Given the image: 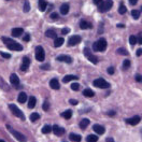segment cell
<instances>
[{
	"mask_svg": "<svg viewBox=\"0 0 142 142\" xmlns=\"http://www.w3.org/2000/svg\"><path fill=\"white\" fill-rule=\"evenodd\" d=\"M1 40H2V42L8 46V49H10V50H12V51H22V50H23V46H22L19 43L15 42L14 40H12V39H10V38H8V37H2Z\"/></svg>",
	"mask_w": 142,
	"mask_h": 142,
	"instance_id": "1",
	"label": "cell"
},
{
	"mask_svg": "<svg viewBox=\"0 0 142 142\" xmlns=\"http://www.w3.org/2000/svg\"><path fill=\"white\" fill-rule=\"evenodd\" d=\"M106 41L104 38H100L98 41H96L93 44V50L95 52H103L106 49Z\"/></svg>",
	"mask_w": 142,
	"mask_h": 142,
	"instance_id": "2",
	"label": "cell"
},
{
	"mask_svg": "<svg viewBox=\"0 0 142 142\" xmlns=\"http://www.w3.org/2000/svg\"><path fill=\"white\" fill-rule=\"evenodd\" d=\"M9 109L11 110V112L13 113L16 117H18V118H21L22 121H25V115H24V113L17 108V106L15 105V104H13V103H10L9 104Z\"/></svg>",
	"mask_w": 142,
	"mask_h": 142,
	"instance_id": "3",
	"label": "cell"
},
{
	"mask_svg": "<svg viewBox=\"0 0 142 142\" xmlns=\"http://www.w3.org/2000/svg\"><path fill=\"white\" fill-rule=\"evenodd\" d=\"M84 55H85V57L88 59V60L90 63H93L94 65H97L98 64V62H99L98 57L96 55L92 54V52H90V50L88 49V47H85V49H84Z\"/></svg>",
	"mask_w": 142,
	"mask_h": 142,
	"instance_id": "4",
	"label": "cell"
},
{
	"mask_svg": "<svg viewBox=\"0 0 142 142\" xmlns=\"http://www.w3.org/2000/svg\"><path fill=\"white\" fill-rule=\"evenodd\" d=\"M34 55H36V59H37L38 62H44V59H45V52H44L42 46L39 45V46L36 47Z\"/></svg>",
	"mask_w": 142,
	"mask_h": 142,
	"instance_id": "5",
	"label": "cell"
},
{
	"mask_svg": "<svg viewBox=\"0 0 142 142\" xmlns=\"http://www.w3.org/2000/svg\"><path fill=\"white\" fill-rule=\"evenodd\" d=\"M93 84H94V86H96L98 88H108V87H110V84L104 79H102V78L96 79V80L93 82Z\"/></svg>",
	"mask_w": 142,
	"mask_h": 142,
	"instance_id": "6",
	"label": "cell"
},
{
	"mask_svg": "<svg viewBox=\"0 0 142 142\" xmlns=\"http://www.w3.org/2000/svg\"><path fill=\"white\" fill-rule=\"evenodd\" d=\"M112 6H113V1H112V0H106V1H103V2L98 7V11L101 12V13H103V12L110 10V9L112 8Z\"/></svg>",
	"mask_w": 142,
	"mask_h": 142,
	"instance_id": "7",
	"label": "cell"
},
{
	"mask_svg": "<svg viewBox=\"0 0 142 142\" xmlns=\"http://www.w3.org/2000/svg\"><path fill=\"white\" fill-rule=\"evenodd\" d=\"M81 41H82V38L80 37V36L75 34V36H72V37H70V39H69V41H68V45H69V46H73V45L79 44Z\"/></svg>",
	"mask_w": 142,
	"mask_h": 142,
	"instance_id": "8",
	"label": "cell"
},
{
	"mask_svg": "<svg viewBox=\"0 0 142 142\" xmlns=\"http://www.w3.org/2000/svg\"><path fill=\"white\" fill-rule=\"evenodd\" d=\"M29 66H30V59H29L27 56H24V58H23V63H22V65H21V70L25 72V71L28 70Z\"/></svg>",
	"mask_w": 142,
	"mask_h": 142,
	"instance_id": "9",
	"label": "cell"
},
{
	"mask_svg": "<svg viewBox=\"0 0 142 142\" xmlns=\"http://www.w3.org/2000/svg\"><path fill=\"white\" fill-rule=\"evenodd\" d=\"M140 116H138V115H135V116H133V117H129V118H127V120H125V122L127 123V124H129V125H133V126H135V125H138L139 123H140Z\"/></svg>",
	"mask_w": 142,
	"mask_h": 142,
	"instance_id": "10",
	"label": "cell"
},
{
	"mask_svg": "<svg viewBox=\"0 0 142 142\" xmlns=\"http://www.w3.org/2000/svg\"><path fill=\"white\" fill-rule=\"evenodd\" d=\"M11 134L13 135L16 138V140H18L19 142H26V137L24 135H22L19 131H16V130H14V129H11Z\"/></svg>",
	"mask_w": 142,
	"mask_h": 142,
	"instance_id": "11",
	"label": "cell"
},
{
	"mask_svg": "<svg viewBox=\"0 0 142 142\" xmlns=\"http://www.w3.org/2000/svg\"><path fill=\"white\" fill-rule=\"evenodd\" d=\"M10 82L13 86H16V87L19 86V79H18L17 74H15V73H12L10 75Z\"/></svg>",
	"mask_w": 142,
	"mask_h": 142,
	"instance_id": "12",
	"label": "cell"
},
{
	"mask_svg": "<svg viewBox=\"0 0 142 142\" xmlns=\"http://www.w3.org/2000/svg\"><path fill=\"white\" fill-rule=\"evenodd\" d=\"M53 133H54L56 136L60 137V136H63V135L66 133V130H65V128H62V127H59V126H57V125H54V126H53Z\"/></svg>",
	"mask_w": 142,
	"mask_h": 142,
	"instance_id": "13",
	"label": "cell"
},
{
	"mask_svg": "<svg viewBox=\"0 0 142 142\" xmlns=\"http://www.w3.org/2000/svg\"><path fill=\"white\" fill-rule=\"evenodd\" d=\"M80 28L81 29H83V30H86V29H90L92 27H93V25L90 23H88L87 21H85V19H81L80 21Z\"/></svg>",
	"mask_w": 142,
	"mask_h": 142,
	"instance_id": "14",
	"label": "cell"
},
{
	"mask_svg": "<svg viewBox=\"0 0 142 142\" xmlns=\"http://www.w3.org/2000/svg\"><path fill=\"white\" fill-rule=\"evenodd\" d=\"M56 59L58 62H63V63H67V64L72 63V58H71L70 56H68V55H59Z\"/></svg>",
	"mask_w": 142,
	"mask_h": 142,
	"instance_id": "15",
	"label": "cell"
},
{
	"mask_svg": "<svg viewBox=\"0 0 142 142\" xmlns=\"http://www.w3.org/2000/svg\"><path fill=\"white\" fill-rule=\"evenodd\" d=\"M93 129H94V131L96 133V134H98V135H103V134H104V131H105L104 127H103V126H101V125H98V124L94 125V126H93Z\"/></svg>",
	"mask_w": 142,
	"mask_h": 142,
	"instance_id": "16",
	"label": "cell"
},
{
	"mask_svg": "<svg viewBox=\"0 0 142 142\" xmlns=\"http://www.w3.org/2000/svg\"><path fill=\"white\" fill-rule=\"evenodd\" d=\"M23 32H24V29L21 28V27L13 28V29H12V31H11V33H12V36H13V37H21Z\"/></svg>",
	"mask_w": 142,
	"mask_h": 142,
	"instance_id": "17",
	"label": "cell"
},
{
	"mask_svg": "<svg viewBox=\"0 0 142 142\" xmlns=\"http://www.w3.org/2000/svg\"><path fill=\"white\" fill-rule=\"evenodd\" d=\"M50 86L53 88V89H59L60 85H59V82L57 79H52L50 81Z\"/></svg>",
	"mask_w": 142,
	"mask_h": 142,
	"instance_id": "18",
	"label": "cell"
},
{
	"mask_svg": "<svg viewBox=\"0 0 142 142\" xmlns=\"http://www.w3.org/2000/svg\"><path fill=\"white\" fill-rule=\"evenodd\" d=\"M59 11H60V14H63V15L68 14V12H69V4L68 3H63L60 6V9H59Z\"/></svg>",
	"mask_w": 142,
	"mask_h": 142,
	"instance_id": "19",
	"label": "cell"
},
{
	"mask_svg": "<svg viewBox=\"0 0 142 142\" xmlns=\"http://www.w3.org/2000/svg\"><path fill=\"white\" fill-rule=\"evenodd\" d=\"M45 36L46 37H49V38H52V39H56L57 38V33L54 29H49V30H46L45 31Z\"/></svg>",
	"mask_w": 142,
	"mask_h": 142,
	"instance_id": "20",
	"label": "cell"
},
{
	"mask_svg": "<svg viewBox=\"0 0 142 142\" xmlns=\"http://www.w3.org/2000/svg\"><path fill=\"white\" fill-rule=\"evenodd\" d=\"M0 88L3 89V90H6V92H9V90H10V86L4 82V80H3L1 77H0Z\"/></svg>",
	"mask_w": 142,
	"mask_h": 142,
	"instance_id": "21",
	"label": "cell"
},
{
	"mask_svg": "<svg viewBox=\"0 0 142 142\" xmlns=\"http://www.w3.org/2000/svg\"><path fill=\"white\" fill-rule=\"evenodd\" d=\"M64 41H65V39H64L63 37H57V38L55 39V41H54V46H55V47L62 46V45L64 44Z\"/></svg>",
	"mask_w": 142,
	"mask_h": 142,
	"instance_id": "22",
	"label": "cell"
},
{
	"mask_svg": "<svg viewBox=\"0 0 142 142\" xmlns=\"http://www.w3.org/2000/svg\"><path fill=\"white\" fill-rule=\"evenodd\" d=\"M38 4H39V9L41 12H44L46 7H47V2L45 0H38Z\"/></svg>",
	"mask_w": 142,
	"mask_h": 142,
	"instance_id": "23",
	"label": "cell"
},
{
	"mask_svg": "<svg viewBox=\"0 0 142 142\" xmlns=\"http://www.w3.org/2000/svg\"><path fill=\"white\" fill-rule=\"evenodd\" d=\"M69 139L72 140L73 142H80L82 140V137L80 135H77V134H70L69 135Z\"/></svg>",
	"mask_w": 142,
	"mask_h": 142,
	"instance_id": "24",
	"label": "cell"
},
{
	"mask_svg": "<svg viewBox=\"0 0 142 142\" xmlns=\"http://www.w3.org/2000/svg\"><path fill=\"white\" fill-rule=\"evenodd\" d=\"M36 102H37V99H36L34 96H30L29 101H28V108L29 109H33L36 106Z\"/></svg>",
	"mask_w": 142,
	"mask_h": 142,
	"instance_id": "25",
	"label": "cell"
},
{
	"mask_svg": "<svg viewBox=\"0 0 142 142\" xmlns=\"http://www.w3.org/2000/svg\"><path fill=\"white\" fill-rule=\"evenodd\" d=\"M83 95H84L85 97L90 98V97H94V96H95V93H94L90 88H85L84 90H83Z\"/></svg>",
	"mask_w": 142,
	"mask_h": 142,
	"instance_id": "26",
	"label": "cell"
},
{
	"mask_svg": "<svg viewBox=\"0 0 142 142\" xmlns=\"http://www.w3.org/2000/svg\"><path fill=\"white\" fill-rule=\"evenodd\" d=\"M72 80H78V77H77V75H72V74L65 75L64 79H63V82H64V83H69L70 81H72Z\"/></svg>",
	"mask_w": 142,
	"mask_h": 142,
	"instance_id": "27",
	"label": "cell"
},
{
	"mask_svg": "<svg viewBox=\"0 0 142 142\" xmlns=\"http://www.w3.org/2000/svg\"><path fill=\"white\" fill-rule=\"evenodd\" d=\"M17 100H18V102H21V103H24V102H25V101L27 100V95H26V93H24V92L19 93Z\"/></svg>",
	"mask_w": 142,
	"mask_h": 142,
	"instance_id": "28",
	"label": "cell"
},
{
	"mask_svg": "<svg viewBox=\"0 0 142 142\" xmlns=\"http://www.w3.org/2000/svg\"><path fill=\"white\" fill-rule=\"evenodd\" d=\"M89 120H87V118H83V120L80 122V128H82V129H85L88 125H89Z\"/></svg>",
	"mask_w": 142,
	"mask_h": 142,
	"instance_id": "29",
	"label": "cell"
},
{
	"mask_svg": "<svg viewBox=\"0 0 142 142\" xmlns=\"http://www.w3.org/2000/svg\"><path fill=\"white\" fill-rule=\"evenodd\" d=\"M62 116L65 118V120H69V118H71V116H72V111L71 110H67L65 112L62 113Z\"/></svg>",
	"mask_w": 142,
	"mask_h": 142,
	"instance_id": "30",
	"label": "cell"
},
{
	"mask_svg": "<svg viewBox=\"0 0 142 142\" xmlns=\"http://www.w3.org/2000/svg\"><path fill=\"white\" fill-rule=\"evenodd\" d=\"M98 141V137L95 135H89L86 138V142H97Z\"/></svg>",
	"mask_w": 142,
	"mask_h": 142,
	"instance_id": "31",
	"label": "cell"
},
{
	"mask_svg": "<svg viewBox=\"0 0 142 142\" xmlns=\"http://www.w3.org/2000/svg\"><path fill=\"white\" fill-rule=\"evenodd\" d=\"M39 118H40V114L37 113V112H33V113L30 114V121L31 122H36L37 120H39Z\"/></svg>",
	"mask_w": 142,
	"mask_h": 142,
	"instance_id": "32",
	"label": "cell"
},
{
	"mask_svg": "<svg viewBox=\"0 0 142 142\" xmlns=\"http://www.w3.org/2000/svg\"><path fill=\"white\" fill-rule=\"evenodd\" d=\"M51 131H53V128H52L50 125H45V126L42 128V133L45 134V135H46V134H50Z\"/></svg>",
	"mask_w": 142,
	"mask_h": 142,
	"instance_id": "33",
	"label": "cell"
},
{
	"mask_svg": "<svg viewBox=\"0 0 142 142\" xmlns=\"http://www.w3.org/2000/svg\"><path fill=\"white\" fill-rule=\"evenodd\" d=\"M126 12H127L126 7L124 6V3H123V2H121V6H120V8H118V13L123 15V14H125V13H126Z\"/></svg>",
	"mask_w": 142,
	"mask_h": 142,
	"instance_id": "34",
	"label": "cell"
},
{
	"mask_svg": "<svg viewBox=\"0 0 142 142\" xmlns=\"http://www.w3.org/2000/svg\"><path fill=\"white\" fill-rule=\"evenodd\" d=\"M116 53L120 54V55H128V51L126 49H124V47H120V49H117Z\"/></svg>",
	"mask_w": 142,
	"mask_h": 142,
	"instance_id": "35",
	"label": "cell"
},
{
	"mask_svg": "<svg viewBox=\"0 0 142 142\" xmlns=\"http://www.w3.org/2000/svg\"><path fill=\"white\" fill-rule=\"evenodd\" d=\"M131 16L135 18V19H138L140 17V11L139 10H133L131 11Z\"/></svg>",
	"mask_w": 142,
	"mask_h": 142,
	"instance_id": "36",
	"label": "cell"
},
{
	"mask_svg": "<svg viewBox=\"0 0 142 142\" xmlns=\"http://www.w3.org/2000/svg\"><path fill=\"white\" fill-rule=\"evenodd\" d=\"M129 43H130V45H133V46L137 43V37H136V36H134V34L130 36V37H129Z\"/></svg>",
	"mask_w": 142,
	"mask_h": 142,
	"instance_id": "37",
	"label": "cell"
},
{
	"mask_svg": "<svg viewBox=\"0 0 142 142\" xmlns=\"http://www.w3.org/2000/svg\"><path fill=\"white\" fill-rule=\"evenodd\" d=\"M30 11V3H29V1H26L24 2V12H25V13H27V12H29Z\"/></svg>",
	"mask_w": 142,
	"mask_h": 142,
	"instance_id": "38",
	"label": "cell"
},
{
	"mask_svg": "<svg viewBox=\"0 0 142 142\" xmlns=\"http://www.w3.org/2000/svg\"><path fill=\"white\" fill-rule=\"evenodd\" d=\"M79 88H80V84H79V83H77V82L72 83V85H71V89L77 92V90H79Z\"/></svg>",
	"mask_w": 142,
	"mask_h": 142,
	"instance_id": "39",
	"label": "cell"
},
{
	"mask_svg": "<svg viewBox=\"0 0 142 142\" xmlns=\"http://www.w3.org/2000/svg\"><path fill=\"white\" fill-rule=\"evenodd\" d=\"M130 67V60L126 59V60L123 62V69H128Z\"/></svg>",
	"mask_w": 142,
	"mask_h": 142,
	"instance_id": "40",
	"label": "cell"
},
{
	"mask_svg": "<svg viewBox=\"0 0 142 142\" xmlns=\"http://www.w3.org/2000/svg\"><path fill=\"white\" fill-rule=\"evenodd\" d=\"M0 55H1L3 58H7V59L11 58V55L9 53H6V52H0Z\"/></svg>",
	"mask_w": 142,
	"mask_h": 142,
	"instance_id": "41",
	"label": "cell"
},
{
	"mask_svg": "<svg viewBox=\"0 0 142 142\" xmlns=\"http://www.w3.org/2000/svg\"><path fill=\"white\" fill-rule=\"evenodd\" d=\"M49 109H50V104H49V102H47V101H44V102H43V110H44V111H47Z\"/></svg>",
	"mask_w": 142,
	"mask_h": 142,
	"instance_id": "42",
	"label": "cell"
},
{
	"mask_svg": "<svg viewBox=\"0 0 142 142\" xmlns=\"http://www.w3.org/2000/svg\"><path fill=\"white\" fill-rule=\"evenodd\" d=\"M58 17H59V15H58V13H56V12H53V13L51 14L52 19H58Z\"/></svg>",
	"mask_w": 142,
	"mask_h": 142,
	"instance_id": "43",
	"label": "cell"
},
{
	"mask_svg": "<svg viewBox=\"0 0 142 142\" xmlns=\"http://www.w3.org/2000/svg\"><path fill=\"white\" fill-rule=\"evenodd\" d=\"M69 31H70V29L68 27H65V28L62 29V33L63 34H67V33H69Z\"/></svg>",
	"mask_w": 142,
	"mask_h": 142,
	"instance_id": "44",
	"label": "cell"
},
{
	"mask_svg": "<svg viewBox=\"0 0 142 142\" xmlns=\"http://www.w3.org/2000/svg\"><path fill=\"white\" fill-rule=\"evenodd\" d=\"M23 39H24V41L28 42V41L30 40V34H29V33H26L25 36H24V38H23Z\"/></svg>",
	"mask_w": 142,
	"mask_h": 142,
	"instance_id": "45",
	"label": "cell"
},
{
	"mask_svg": "<svg viewBox=\"0 0 142 142\" xmlns=\"http://www.w3.org/2000/svg\"><path fill=\"white\" fill-rule=\"evenodd\" d=\"M137 42H138L139 44H142V34H141V33L137 37Z\"/></svg>",
	"mask_w": 142,
	"mask_h": 142,
	"instance_id": "46",
	"label": "cell"
},
{
	"mask_svg": "<svg viewBox=\"0 0 142 142\" xmlns=\"http://www.w3.org/2000/svg\"><path fill=\"white\" fill-rule=\"evenodd\" d=\"M106 71H108L109 74H113V73H114V68H113V67H109Z\"/></svg>",
	"mask_w": 142,
	"mask_h": 142,
	"instance_id": "47",
	"label": "cell"
},
{
	"mask_svg": "<svg viewBox=\"0 0 142 142\" xmlns=\"http://www.w3.org/2000/svg\"><path fill=\"white\" fill-rule=\"evenodd\" d=\"M93 1H94V3H95V4H96V6H98V7H99V6H100V4L103 2L102 0H93Z\"/></svg>",
	"mask_w": 142,
	"mask_h": 142,
	"instance_id": "48",
	"label": "cell"
},
{
	"mask_svg": "<svg viewBox=\"0 0 142 142\" xmlns=\"http://www.w3.org/2000/svg\"><path fill=\"white\" fill-rule=\"evenodd\" d=\"M69 103L72 104V105H75V104H78V100H75V99H70V100H69Z\"/></svg>",
	"mask_w": 142,
	"mask_h": 142,
	"instance_id": "49",
	"label": "cell"
},
{
	"mask_svg": "<svg viewBox=\"0 0 142 142\" xmlns=\"http://www.w3.org/2000/svg\"><path fill=\"white\" fill-rule=\"evenodd\" d=\"M136 81L137 82H142V75L141 74H137L136 75Z\"/></svg>",
	"mask_w": 142,
	"mask_h": 142,
	"instance_id": "50",
	"label": "cell"
},
{
	"mask_svg": "<svg viewBox=\"0 0 142 142\" xmlns=\"http://www.w3.org/2000/svg\"><path fill=\"white\" fill-rule=\"evenodd\" d=\"M41 69H50V65H49V64L42 65V66H41Z\"/></svg>",
	"mask_w": 142,
	"mask_h": 142,
	"instance_id": "51",
	"label": "cell"
},
{
	"mask_svg": "<svg viewBox=\"0 0 142 142\" xmlns=\"http://www.w3.org/2000/svg\"><path fill=\"white\" fill-rule=\"evenodd\" d=\"M136 54H137V56H141L142 55V49H138L137 52H136Z\"/></svg>",
	"mask_w": 142,
	"mask_h": 142,
	"instance_id": "52",
	"label": "cell"
},
{
	"mask_svg": "<svg viewBox=\"0 0 142 142\" xmlns=\"http://www.w3.org/2000/svg\"><path fill=\"white\" fill-rule=\"evenodd\" d=\"M106 114H108L109 116H114V115H115L116 113H115L114 111H110V112H108V113H106Z\"/></svg>",
	"mask_w": 142,
	"mask_h": 142,
	"instance_id": "53",
	"label": "cell"
},
{
	"mask_svg": "<svg viewBox=\"0 0 142 142\" xmlns=\"http://www.w3.org/2000/svg\"><path fill=\"white\" fill-rule=\"evenodd\" d=\"M137 2H138V0H129L130 4H137Z\"/></svg>",
	"mask_w": 142,
	"mask_h": 142,
	"instance_id": "54",
	"label": "cell"
},
{
	"mask_svg": "<svg viewBox=\"0 0 142 142\" xmlns=\"http://www.w3.org/2000/svg\"><path fill=\"white\" fill-rule=\"evenodd\" d=\"M105 142H115L113 138H106L105 139Z\"/></svg>",
	"mask_w": 142,
	"mask_h": 142,
	"instance_id": "55",
	"label": "cell"
},
{
	"mask_svg": "<svg viewBox=\"0 0 142 142\" xmlns=\"http://www.w3.org/2000/svg\"><path fill=\"white\" fill-rule=\"evenodd\" d=\"M117 27H121V28H123V27H125V26H124V25H122V24H118Z\"/></svg>",
	"mask_w": 142,
	"mask_h": 142,
	"instance_id": "56",
	"label": "cell"
},
{
	"mask_svg": "<svg viewBox=\"0 0 142 142\" xmlns=\"http://www.w3.org/2000/svg\"><path fill=\"white\" fill-rule=\"evenodd\" d=\"M0 142H6V141L4 140H0Z\"/></svg>",
	"mask_w": 142,
	"mask_h": 142,
	"instance_id": "57",
	"label": "cell"
},
{
	"mask_svg": "<svg viewBox=\"0 0 142 142\" xmlns=\"http://www.w3.org/2000/svg\"><path fill=\"white\" fill-rule=\"evenodd\" d=\"M64 142H65V141H64Z\"/></svg>",
	"mask_w": 142,
	"mask_h": 142,
	"instance_id": "58",
	"label": "cell"
}]
</instances>
